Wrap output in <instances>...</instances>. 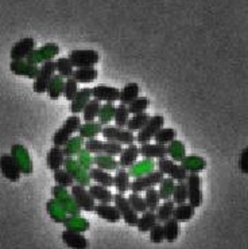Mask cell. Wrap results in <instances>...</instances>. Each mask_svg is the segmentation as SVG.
I'll use <instances>...</instances> for the list:
<instances>
[{"mask_svg": "<svg viewBox=\"0 0 248 249\" xmlns=\"http://www.w3.org/2000/svg\"><path fill=\"white\" fill-rule=\"evenodd\" d=\"M177 138V131L174 128H163L162 127L158 132L154 135L153 139L155 140V143L159 144H169L170 142H173Z\"/></svg>", "mask_w": 248, "mask_h": 249, "instance_id": "obj_45", "label": "cell"}, {"mask_svg": "<svg viewBox=\"0 0 248 249\" xmlns=\"http://www.w3.org/2000/svg\"><path fill=\"white\" fill-rule=\"evenodd\" d=\"M139 85L135 84V82H131V84H127L126 87L123 88L120 90V96H119V101L120 104L128 105L131 101L136 99L139 96Z\"/></svg>", "mask_w": 248, "mask_h": 249, "instance_id": "obj_39", "label": "cell"}, {"mask_svg": "<svg viewBox=\"0 0 248 249\" xmlns=\"http://www.w3.org/2000/svg\"><path fill=\"white\" fill-rule=\"evenodd\" d=\"M62 241L66 244V247L73 249H87L89 248V241L81 232L65 229L62 232Z\"/></svg>", "mask_w": 248, "mask_h": 249, "instance_id": "obj_17", "label": "cell"}, {"mask_svg": "<svg viewBox=\"0 0 248 249\" xmlns=\"http://www.w3.org/2000/svg\"><path fill=\"white\" fill-rule=\"evenodd\" d=\"M11 70L15 74L26 75V77H29L31 80H34L37 74H38L39 68L37 65L29 64L27 61L23 62V59H18V61H12Z\"/></svg>", "mask_w": 248, "mask_h": 249, "instance_id": "obj_24", "label": "cell"}, {"mask_svg": "<svg viewBox=\"0 0 248 249\" xmlns=\"http://www.w3.org/2000/svg\"><path fill=\"white\" fill-rule=\"evenodd\" d=\"M64 166L66 167L65 170H66V171L73 177V179L77 180V183H78V185H82V186L89 185V180H91V178H89V175H88V171L81 167L80 164H78V162L73 159V157H65Z\"/></svg>", "mask_w": 248, "mask_h": 249, "instance_id": "obj_15", "label": "cell"}, {"mask_svg": "<svg viewBox=\"0 0 248 249\" xmlns=\"http://www.w3.org/2000/svg\"><path fill=\"white\" fill-rule=\"evenodd\" d=\"M130 168H131V170L128 171L130 177L136 178V177L147 174V173H150L151 170H154V163H153V160H150V159H146V160H142V162L139 163L135 162Z\"/></svg>", "mask_w": 248, "mask_h": 249, "instance_id": "obj_43", "label": "cell"}, {"mask_svg": "<svg viewBox=\"0 0 248 249\" xmlns=\"http://www.w3.org/2000/svg\"><path fill=\"white\" fill-rule=\"evenodd\" d=\"M77 90H78V82L76 81L73 77H68L66 81H64V90H62L65 99L70 101L76 96Z\"/></svg>", "mask_w": 248, "mask_h": 249, "instance_id": "obj_55", "label": "cell"}, {"mask_svg": "<svg viewBox=\"0 0 248 249\" xmlns=\"http://www.w3.org/2000/svg\"><path fill=\"white\" fill-rule=\"evenodd\" d=\"M85 150L89 151L91 154H105V155H111V157H117L121 152V144L116 143V142H101L98 139H87L85 142Z\"/></svg>", "mask_w": 248, "mask_h": 249, "instance_id": "obj_2", "label": "cell"}, {"mask_svg": "<svg viewBox=\"0 0 248 249\" xmlns=\"http://www.w3.org/2000/svg\"><path fill=\"white\" fill-rule=\"evenodd\" d=\"M196 214V208H193L191 203H179L177 206H174L173 218L178 222H188L193 218V215Z\"/></svg>", "mask_w": 248, "mask_h": 249, "instance_id": "obj_29", "label": "cell"}, {"mask_svg": "<svg viewBox=\"0 0 248 249\" xmlns=\"http://www.w3.org/2000/svg\"><path fill=\"white\" fill-rule=\"evenodd\" d=\"M149 119H150V116H149L146 112L135 113V115H133V117H131V119H128L126 128H127L128 131H131V132L139 131V129H140V128L143 127L144 124L147 123V120H149Z\"/></svg>", "mask_w": 248, "mask_h": 249, "instance_id": "obj_46", "label": "cell"}, {"mask_svg": "<svg viewBox=\"0 0 248 249\" xmlns=\"http://www.w3.org/2000/svg\"><path fill=\"white\" fill-rule=\"evenodd\" d=\"M186 189H188V201L193 208H200L202 205L201 178L198 173H191L186 177Z\"/></svg>", "mask_w": 248, "mask_h": 249, "instance_id": "obj_5", "label": "cell"}, {"mask_svg": "<svg viewBox=\"0 0 248 249\" xmlns=\"http://www.w3.org/2000/svg\"><path fill=\"white\" fill-rule=\"evenodd\" d=\"M35 49V41L34 38H23L19 42H17L14 47L11 49V55L12 61H18V59H24L30 53L33 52Z\"/></svg>", "mask_w": 248, "mask_h": 249, "instance_id": "obj_18", "label": "cell"}, {"mask_svg": "<svg viewBox=\"0 0 248 249\" xmlns=\"http://www.w3.org/2000/svg\"><path fill=\"white\" fill-rule=\"evenodd\" d=\"M101 128H103V125L100 123L85 122L78 128V136L82 139H92L101 132Z\"/></svg>", "mask_w": 248, "mask_h": 249, "instance_id": "obj_35", "label": "cell"}, {"mask_svg": "<svg viewBox=\"0 0 248 249\" xmlns=\"http://www.w3.org/2000/svg\"><path fill=\"white\" fill-rule=\"evenodd\" d=\"M54 180H56L57 185L62 186V187H66V189L75 185L73 177H72L66 170H62V168L54 170Z\"/></svg>", "mask_w": 248, "mask_h": 249, "instance_id": "obj_50", "label": "cell"}, {"mask_svg": "<svg viewBox=\"0 0 248 249\" xmlns=\"http://www.w3.org/2000/svg\"><path fill=\"white\" fill-rule=\"evenodd\" d=\"M114 203H115V206L119 210V213H120L121 218L124 220V222L130 226H135L136 225V221H138L139 215L138 213L131 208V205L128 202V198H126L121 193H117L114 196Z\"/></svg>", "mask_w": 248, "mask_h": 249, "instance_id": "obj_10", "label": "cell"}, {"mask_svg": "<svg viewBox=\"0 0 248 249\" xmlns=\"http://www.w3.org/2000/svg\"><path fill=\"white\" fill-rule=\"evenodd\" d=\"M158 170L161 171L162 174H166L174 180H185L188 177V171L185 170L181 164H177L175 160H170L168 158H159L158 160Z\"/></svg>", "mask_w": 248, "mask_h": 249, "instance_id": "obj_11", "label": "cell"}, {"mask_svg": "<svg viewBox=\"0 0 248 249\" xmlns=\"http://www.w3.org/2000/svg\"><path fill=\"white\" fill-rule=\"evenodd\" d=\"M98 71L95 66H85V68H76V70H73V74L72 77L75 78L77 82H81V84H89V82H93L96 78H97Z\"/></svg>", "mask_w": 248, "mask_h": 249, "instance_id": "obj_25", "label": "cell"}, {"mask_svg": "<svg viewBox=\"0 0 248 249\" xmlns=\"http://www.w3.org/2000/svg\"><path fill=\"white\" fill-rule=\"evenodd\" d=\"M174 203L173 199H165V202L162 203L161 206L156 208V218H158V222H165L169 218L173 217V212H174Z\"/></svg>", "mask_w": 248, "mask_h": 249, "instance_id": "obj_41", "label": "cell"}, {"mask_svg": "<svg viewBox=\"0 0 248 249\" xmlns=\"http://www.w3.org/2000/svg\"><path fill=\"white\" fill-rule=\"evenodd\" d=\"M172 197H173V201L175 205L185 203L188 201V189H186V182L185 180H178L174 185L173 196Z\"/></svg>", "mask_w": 248, "mask_h": 249, "instance_id": "obj_48", "label": "cell"}, {"mask_svg": "<svg viewBox=\"0 0 248 249\" xmlns=\"http://www.w3.org/2000/svg\"><path fill=\"white\" fill-rule=\"evenodd\" d=\"M70 196L75 199L76 205L81 209V210H85V212H93L96 201L93 199L91 193L85 189V186L82 185H73L72 186V191H70Z\"/></svg>", "mask_w": 248, "mask_h": 249, "instance_id": "obj_12", "label": "cell"}, {"mask_svg": "<svg viewBox=\"0 0 248 249\" xmlns=\"http://www.w3.org/2000/svg\"><path fill=\"white\" fill-rule=\"evenodd\" d=\"M80 125L81 117H78V115H73L72 113V116L66 119V122L62 124V127L54 133V136H53V143H54V145L62 147L73 136V133L78 131Z\"/></svg>", "mask_w": 248, "mask_h": 249, "instance_id": "obj_1", "label": "cell"}, {"mask_svg": "<svg viewBox=\"0 0 248 249\" xmlns=\"http://www.w3.org/2000/svg\"><path fill=\"white\" fill-rule=\"evenodd\" d=\"M59 53V46L56 43H47L45 46H42L38 50H33L29 55L26 57V61L31 65H37L39 62L50 61Z\"/></svg>", "mask_w": 248, "mask_h": 249, "instance_id": "obj_13", "label": "cell"}, {"mask_svg": "<svg viewBox=\"0 0 248 249\" xmlns=\"http://www.w3.org/2000/svg\"><path fill=\"white\" fill-rule=\"evenodd\" d=\"M101 135L104 136V139L116 142L119 144H133L135 142V136L131 131L124 129V128L117 127V125H110L107 124L105 127L101 128Z\"/></svg>", "mask_w": 248, "mask_h": 249, "instance_id": "obj_3", "label": "cell"}, {"mask_svg": "<svg viewBox=\"0 0 248 249\" xmlns=\"http://www.w3.org/2000/svg\"><path fill=\"white\" fill-rule=\"evenodd\" d=\"M93 164H96V167L103 168L107 171H115L119 167V163L115 159V157L105 155V154H96L93 158Z\"/></svg>", "mask_w": 248, "mask_h": 249, "instance_id": "obj_34", "label": "cell"}, {"mask_svg": "<svg viewBox=\"0 0 248 249\" xmlns=\"http://www.w3.org/2000/svg\"><path fill=\"white\" fill-rule=\"evenodd\" d=\"M62 90H64V78L59 74L54 73L46 88L47 94L52 100H58L62 96Z\"/></svg>", "mask_w": 248, "mask_h": 249, "instance_id": "obj_32", "label": "cell"}, {"mask_svg": "<svg viewBox=\"0 0 248 249\" xmlns=\"http://www.w3.org/2000/svg\"><path fill=\"white\" fill-rule=\"evenodd\" d=\"M162 179H163V174H162L159 170L158 171L151 170L150 173L140 175V177H136L133 182H130V189H131L133 193H142V191L147 190V189L158 185Z\"/></svg>", "mask_w": 248, "mask_h": 249, "instance_id": "obj_7", "label": "cell"}, {"mask_svg": "<svg viewBox=\"0 0 248 249\" xmlns=\"http://www.w3.org/2000/svg\"><path fill=\"white\" fill-rule=\"evenodd\" d=\"M56 73V61H45L42 66L38 70V74L35 77L34 85H33V89H34L35 93H45L46 92V88L49 85V81L52 80V77Z\"/></svg>", "mask_w": 248, "mask_h": 249, "instance_id": "obj_4", "label": "cell"}, {"mask_svg": "<svg viewBox=\"0 0 248 249\" xmlns=\"http://www.w3.org/2000/svg\"><path fill=\"white\" fill-rule=\"evenodd\" d=\"M139 155H142L144 159H159L168 155V148L165 144H159V143L151 144L150 142H147V143L140 144Z\"/></svg>", "mask_w": 248, "mask_h": 249, "instance_id": "obj_19", "label": "cell"}, {"mask_svg": "<svg viewBox=\"0 0 248 249\" xmlns=\"http://www.w3.org/2000/svg\"><path fill=\"white\" fill-rule=\"evenodd\" d=\"M128 202L131 205V208L136 212V213H143L147 210L146 202H144V198L139 196L138 193H131L130 197H128Z\"/></svg>", "mask_w": 248, "mask_h": 249, "instance_id": "obj_56", "label": "cell"}, {"mask_svg": "<svg viewBox=\"0 0 248 249\" xmlns=\"http://www.w3.org/2000/svg\"><path fill=\"white\" fill-rule=\"evenodd\" d=\"M150 105V100L147 97H136V99L131 101L128 107V112L130 115H135V113H140V112H146V109L149 108Z\"/></svg>", "mask_w": 248, "mask_h": 249, "instance_id": "obj_54", "label": "cell"}, {"mask_svg": "<svg viewBox=\"0 0 248 249\" xmlns=\"http://www.w3.org/2000/svg\"><path fill=\"white\" fill-rule=\"evenodd\" d=\"M47 212H49V214L52 217V220L58 222V224H62L66 220V217L69 215L54 198L47 202Z\"/></svg>", "mask_w": 248, "mask_h": 249, "instance_id": "obj_38", "label": "cell"}, {"mask_svg": "<svg viewBox=\"0 0 248 249\" xmlns=\"http://www.w3.org/2000/svg\"><path fill=\"white\" fill-rule=\"evenodd\" d=\"M163 224V232H165V240L169 243H174L179 236V222L175 218H169Z\"/></svg>", "mask_w": 248, "mask_h": 249, "instance_id": "obj_36", "label": "cell"}, {"mask_svg": "<svg viewBox=\"0 0 248 249\" xmlns=\"http://www.w3.org/2000/svg\"><path fill=\"white\" fill-rule=\"evenodd\" d=\"M181 166L189 171V173H200L204 168L207 167V162L201 157L197 155H191V157H185L181 160Z\"/></svg>", "mask_w": 248, "mask_h": 249, "instance_id": "obj_31", "label": "cell"}, {"mask_svg": "<svg viewBox=\"0 0 248 249\" xmlns=\"http://www.w3.org/2000/svg\"><path fill=\"white\" fill-rule=\"evenodd\" d=\"M168 147V155H170V157L173 158V160H178V162H181L182 159L185 158V145L181 143V142H178V140L174 139L173 142H170L169 144H166Z\"/></svg>", "mask_w": 248, "mask_h": 249, "instance_id": "obj_49", "label": "cell"}, {"mask_svg": "<svg viewBox=\"0 0 248 249\" xmlns=\"http://www.w3.org/2000/svg\"><path fill=\"white\" fill-rule=\"evenodd\" d=\"M139 157V147L138 145L128 144L127 148H123L120 152V159L117 160L119 167L121 168H130L134 163L138 160Z\"/></svg>", "mask_w": 248, "mask_h": 249, "instance_id": "obj_23", "label": "cell"}, {"mask_svg": "<svg viewBox=\"0 0 248 249\" xmlns=\"http://www.w3.org/2000/svg\"><path fill=\"white\" fill-rule=\"evenodd\" d=\"M120 90L115 87L110 85H96L92 88V97L98 101H107V103H115L119 101Z\"/></svg>", "mask_w": 248, "mask_h": 249, "instance_id": "obj_16", "label": "cell"}, {"mask_svg": "<svg viewBox=\"0 0 248 249\" xmlns=\"http://www.w3.org/2000/svg\"><path fill=\"white\" fill-rule=\"evenodd\" d=\"M128 119H130V112H128L127 105L120 104L119 107H116L115 115H114V120H115L116 125L120 128H126Z\"/></svg>", "mask_w": 248, "mask_h": 249, "instance_id": "obj_51", "label": "cell"}, {"mask_svg": "<svg viewBox=\"0 0 248 249\" xmlns=\"http://www.w3.org/2000/svg\"><path fill=\"white\" fill-rule=\"evenodd\" d=\"M0 173L6 179L11 182H18L20 179V168L18 166L15 158L12 155H1L0 157Z\"/></svg>", "mask_w": 248, "mask_h": 249, "instance_id": "obj_14", "label": "cell"}, {"mask_svg": "<svg viewBox=\"0 0 248 249\" xmlns=\"http://www.w3.org/2000/svg\"><path fill=\"white\" fill-rule=\"evenodd\" d=\"M65 162V154L62 147H58V145H54L52 150L47 152L46 163L47 167L50 170H57V168H61L64 166Z\"/></svg>", "mask_w": 248, "mask_h": 249, "instance_id": "obj_27", "label": "cell"}, {"mask_svg": "<svg viewBox=\"0 0 248 249\" xmlns=\"http://www.w3.org/2000/svg\"><path fill=\"white\" fill-rule=\"evenodd\" d=\"M62 224L66 229H72V231H77V232L81 233L89 229V222L80 215H68Z\"/></svg>", "mask_w": 248, "mask_h": 249, "instance_id": "obj_37", "label": "cell"}, {"mask_svg": "<svg viewBox=\"0 0 248 249\" xmlns=\"http://www.w3.org/2000/svg\"><path fill=\"white\" fill-rule=\"evenodd\" d=\"M149 232H150L151 243L161 244L165 240V232H163V224L162 222H156Z\"/></svg>", "mask_w": 248, "mask_h": 249, "instance_id": "obj_57", "label": "cell"}, {"mask_svg": "<svg viewBox=\"0 0 248 249\" xmlns=\"http://www.w3.org/2000/svg\"><path fill=\"white\" fill-rule=\"evenodd\" d=\"M88 175L92 180H95L98 185H103L105 187H112L114 186V177L111 175L110 171L103 170V168H89Z\"/></svg>", "mask_w": 248, "mask_h": 249, "instance_id": "obj_26", "label": "cell"}, {"mask_svg": "<svg viewBox=\"0 0 248 249\" xmlns=\"http://www.w3.org/2000/svg\"><path fill=\"white\" fill-rule=\"evenodd\" d=\"M92 99V89L89 88H82L77 90L76 96L70 100V112L73 115H78L82 112L84 107L88 104V101Z\"/></svg>", "mask_w": 248, "mask_h": 249, "instance_id": "obj_21", "label": "cell"}, {"mask_svg": "<svg viewBox=\"0 0 248 249\" xmlns=\"http://www.w3.org/2000/svg\"><path fill=\"white\" fill-rule=\"evenodd\" d=\"M116 173L114 175V186L116 187L117 193H127L130 190V174L126 171V168H116Z\"/></svg>", "mask_w": 248, "mask_h": 249, "instance_id": "obj_30", "label": "cell"}, {"mask_svg": "<svg viewBox=\"0 0 248 249\" xmlns=\"http://www.w3.org/2000/svg\"><path fill=\"white\" fill-rule=\"evenodd\" d=\"M89 193L95 201H98V203H111L114 199V194L110 191V187H105L103 185H92L89 186Z\"/></svg>", "mask_w": 248, "mask_h": 249, "instance_id": "obj_28", "label": "cell"}, {"mask_svg": "<svg viewBox=\"0 0 248 249\" xmlns=\"http://www.w3.org/2000/svg\"><path fill=\"white\" fill-rule=\"evenodd\" d=\"M100 101L96 99H91L88 101V104L84 107V109H82V119H84V122H95L96 120V117L98 115V110H100Z\"/></svg>", "mask_w": 248, "mask_h": 249, "instance_id": "obj_40", "label": "cell"}, {"mask_svg": "<svg viewBox=\"0 0 248 249\" xmlns=\"http://www.w3.org/2000/svg\"><path fill=\"white\" fill-rule=\"evenodd\" d=\"M158 222V218H156L155 212H151V210H146L142 213V217H139L138 221H136V228H138L139 232L146 233L150 231L153 226L155 225Z\"/></svg>", "mask_w": 248, "mask_h": 249, "instance_id": "obj_33", "label": "cell"}, {"mask_svg": "<svg viewBox=\"0 0 248 249\" xmlns=\"http://www.w3.org/2000/svg\"><path fill=\"white\" fill-rule=\"evenodd\" d=\"M174 179H172L170 177L169 178H163V179L159 182V190H158V194H159V198L161 199H170L172 196H173L174 190Z\"/></svg>", "mask_w": 248, "mask_h": 249, "instance_id": "obj_52", "label": "cell"}, {"mask_svg": "<svg viewBox=\"0 0 248 249\" xmlns=\"http://www.w3.org/2000/svg\"><path fill=\"white\" fill-rule=\"evenodd\" d=\"M165 124V117L161 115H156V116H150V119L147 120V123L144 124L143 127L139 129L138 136L135 138V140L138 142L139 144H143L147 142H151L154 135H155Z\"/></svg>", "mask_w": 248, "mask_h": 249, "instance_id": "obj_6", "label": "cell"}, {"mask_svg": "<svg viewBox=\"0 0 248 249\" xmlns=\"http://www.w3.org/2000/svg\"><path fill=\"white\" fill-rule=\"evenodd\" d=\"M115 105L114 103H107L105 105H101L100 107V110H98V123L101 125H107L110 124L112 120H114V115H115Z\"/></svg>", "mask_w": 248, "mask_h": 249, "instance_id": "obj_44", "label": "cell"}, {"mask_svg": "<svg viewBox=\"0 0 248 249\" xmlns=\"http://www.w3.org/2000/svg\"><path fill=\"white\" fill-rule=\"evenodd\" d=\"M12 157L15 158L18 166L20 168V173H23V174H31V171H33V163L30 160L29 152L26 151L23 145H14L12 147Z\"/></svg>", "mask_w": 248, "mask_h": 249, "instance_id": "obj_20", "label": "cell"}, {"mask_svg": "<svg viewBox=\"0 0 248 249\" xmlns=\"http://www.w3.org/2000/svg\"><path fill=\"white\" fill-rule=\"evenodd\" d=\"M146 191V197H144V202H146V206H147V210H151V212H155L156 208L159 206V202H161V198H159V194L158 191L154 189V187H150Z\"/></svg>", "mask_w": 248, "mask_h": 249, "instance_id": "obj_53", "label": "cell"}, {"mask_svg": "<svg viewBox=\"0 0 248 249\" xmlns=\"http://www.w3.org/2000/svg\"><path fill=\"white\" fill-rule=\"evenodd\" d=\"M53 196H54V199L57 201L64 210L69 215H80L81 209L76 205L75 199L72 198L70 193L66 191V187H62V186H54L52 189Z\"/></svg>", "mask_w": 248, "mask_h": 249, "instance_id": "obj_8", "label": "cell"}, {"mask_svg": "<svg viewBox=\"0 0 248 249\" xmlns=\"http://www.w3.org/2000/svg\"><path fill=\"white\" fill-rule=\"evenodd\" d=\"M73 70H75V66L72 65V62L69 61V58L66 57H61L56 61V71L58 74L61 75L62 78H68V77H72L73 74Z\"/></svg>", "mask_w": 248, "mask_h": 249, "instance_id": "obj_47", "label": "cell"}, {"mask_svg": "<svg viewBox=\"0 0 248 249\" xmlns=\"http://www.w3.org/2000/svg\"><path fill=\"white\" fill-rule=\"evenodd\" d=\"M248 148H244L242 151V154H240V163H239V166H240V171H242L243 174H247L248 173Z\"/></svg>", "mask_w": 248, "mask_h": 249, "instance_id": "obj_59", "label": "cell"}, {"mask_svg": "<svg viewBox=\"0 0 248 249\" xmlns=\"http://www.w3.org/2000/svg\"><path fill=\"white\" fill-rule=\"evenodd\" d=\"M78 164H80L81 167L84 168V170H89V168H92L93 166V158L91 157V152L87 150H81L78 154Z\"/></svg>", "mask_w": 248, "mask_h": 249, "instance_id": "obj_58", "label": "cell"}, {"mask_svg": "<svg viewBox=\"0 0 248 249\" xmlns=\"http://www.w3.org/2000/svg\"><path fill=\"white\" fill-rule=\"evenodd\" d=\"M93 212L103 220L108 221V222H112V224H116L119 222L121 218L120 213L116 206H112V205H108V203H98V205H95V209Z\"/></svg>", "mask_w": 248, "mask_h": 249, "instance_id": "obj_22", "label": "cell"}, {"mask_svg": "<svg viewBox=\"0 0 248 249\" xmlns=\"http://www.w3.org/2000/svg\"><path fill=\"white\" fill-rule=\"evenodd\" d=\"M82 145H84V139L80 136H76V138H70L62 147L64 150L65 157H75L77 155L81 150H82Z\"/></svg>", "mask_w": 248, "mask_h": 249, "instance_id": "obj_42", "label": "cell"}, {"mask_svg": "<svg viewBox=\"0 0 248 249\" xmlns=\"http://www.w3.org/2000/svg\"><path fill=\"white\" fill-rule=\"evenodd\" d=\"M68 58L75 68H85L98 64L100 54L96 50H73Z\"/></svg>", "mask_w": 248, "mask_h": 249, "instance_id": "obj_9", "label": "cell"}]
</instances>
